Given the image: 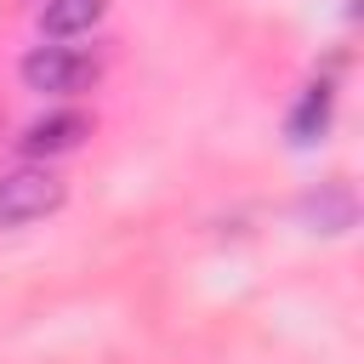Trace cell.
<instances>
[{
  "instance_id": "cell-4",
  "label": "cell",
  "mask_w": 364,
  "mask_h": 364,
  "mask_svg": "<svg viewBox=\"0 0 364 364\" xmlns=\"http://www.w3.org/2000/svg\"><path fill=\"white\" fill-rule=\"evenodd\" d=\"M301 216H307L318 233H347V228H353V216H358V199H353V188L330 182V188H318V193H307V199H301Z\"/></svg>"
},
{
  "instance_id": "cell-5",
  "label": "cell",
  "mask_w": 364,
  "mask_h": 364,
  "mask_svg": "<svg viewBox=\"0 0 364 364\" xmlns=\"http://www.w3.org/2000/svg\"><path fill=\"white\" fill-rule=\"evenodd\" d=\"M102 6H108V0H46V6H40V28H46L51 40L85 34V28L102 17Z\"/></svg>"
},
{
  "instance_id": "cell-2",
  "label": "cell",
  "mask_w": 364,
  "mask_h": 364,
  "mask_svg": "<svg viewBox=\"0 0 364 364\" xmlns=\"http://www.w3.org/2000/svg\"><path fill=\"white\" fill-rule=\"evenodd\" d=\"M85 80H97V63H91V51H80V46L51 40V46H34V51L23 57V85L40 91V97H68V91H80Z\"/></svg>"
},
{
  "instance_id": "cell-1",
  "label": "cell",
  "mask_w": 364,
  "mask_h": 364,
  "mask_svg": "<svg viewBox=\"0 0 364 364\" xmlns=\"http://www.w3.org/2000/svg\"><path fill=\"white\" fill-rule=\"evenodd\" d=\"M63 205V176L46 165H17L0 176V228H28Z\"/></svg>"
},
{
  "instance_id": "cell-3",
  "label": "cell",
  "mask_w": 364,
  "mask_h": 364,
  "mask_svg": "<svg viewBox=\"0 0 364 364\" xmlns=\"http://www.w3.org/2000/svg\"><path fill=\"white\" fill-rule=\"evenodd\" d=\"M85 136H91V119H85V114H74V108H57V114L28 119V125H23V136H17V148H23L28 159H51V154L80 148Z\"/></svg>"
},
{
  "instance_id": "cell-6",
  "label": "cell",
  "mask_w": 364,
  "mask_h": 364,
  "mask_svg": "<svg viewBox=\"0 0 364 364\" xmlns=\"http://www.w3.org/2000/svg\"><path fill=\"white\" fill-rule=\"evenodd\" d=\"M324 119H330V91L313 85V91L301 97V108L290 114V136H296V142H313V125L324 131Z\"/></svg>"
}]
</instances>
